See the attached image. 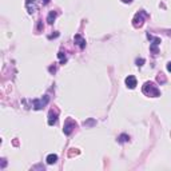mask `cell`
<instances>
[{
  "label": "cell",
  "instance_id": "obj_1",
  "mask_svg": "<svg viewBox=\"0 0 171 171\" xmlns=\"http://www.w3.org/2000/svg\"><path fill=\"white\" fill-rule=\"evenodd\" d=\"M142 91H143V94L146 96H151V98H158V96H161V91H159V88L156 87L152 82H146V83L143 84Z\"/></svg>",
  "mask_w": 171,
  "mask_h": 171
},
{
  "label": "cell",
  "instance_id": "obj_2",
  "mask_svg": "<svg viewBox=\"0 0 171 171\" xmlns=\"http://www.w3.org/2000/svg\"><path fill=\"white\" fill-rule=\"evenodd\" d=\"M147 16H149V15H147V12H146V11H143V10H141L139 12H136L135 16H134V19H132L134 27H136V28L142 27L143 23H144V19H146Z\"/></svg>",
  "mask_w": 171,
  "mask_h": 171
},
{
  "label": "cell",
  "instance_id": "obj_3",
  "mask_svg": "<svg viewBox=\"0 0 171 171\" xmlns=\"http://www.w3.org/2000/svg\"><path fill=\"white\" fill-rule=\"evenodd\" d=\"M48 102H50V96L48 95H44L40 99H33L32 100V108L33 110H36V111H39V110H42V108H44L45 106H47Z\"/></svg>",
  "mask_w": 171,
  "mask_h": 171
},
{
  "label": "cell",
  "instance_id": "obj_4",
  "mask_svg": "<svg viewBox=\"0 0 171 171\" xmlns=\"http://www.w3.org/2000/svg\"><path fill=\"white\" fill-rule=\"evenodd\" d=\"M76 128V123L75 120H72L71 118H68L67 120L64 122V126H63V132L65 134V135H70L71 132H72Z\"/></svg>",
  "mask_w": 171,
  "mask_h": 171
},
{
  "label": "cell",
  "instance_id": "obj_5",
  "mask_svg": "<svg viewBox=\"0 0 171 171\" xmlns=\"http://www.w3.org/2000/svg\"><path fill=\"white\" fill-rule=\"evenodd\" d=\"M25 8H27L28 13H33L38 11V3L36 0H25Z\"/></svg>",
  "mask_w": 171,
  "mask_h": 171
},
{
  "label": "cell",
  "instance_id": "obj_6",
  "mask_svg": "<svg viewBox=\"0 0 171 171\" xmlns=\"http://www.w3.org/2000/svg\"><path fill=\"white\" fill-rule=\"evenodd\" d=\"M58 116H59L58 111L51 110L50 112H48V124H50V126H55L56 122H58Z\"/></svg>",
  "mask_w": 171,
  "mask_h": 171
},
{
  "label": "cell",
  "instance_id": "obj_7",
  "mask_svg": "<svg viewBox=\"0 0 171 171\" xmlns=\"http://www.w3.org/2000/svg\"><path fill=\"white\" fill-rule=\"evenodd\" d=\"M147 38L152 40V43H151V51L154 52V55H156V54H158V50H156V47L161 44V39H159V38H152L150 33H147Z\"/></svg>",
  "mask_w": 171,
  "mask_h": 171
},
{
  "label": "cell",
  "instance_id": "obj_8",
  "mask_svg": "<svg viewBox=\"0 0 171 171\" xmlns=\"http://www.w3.org/2000/svg\"><path fill=\"white\" fill-rule=\"evenodd\" d=\"M124 82H126V86H127V87L131 88V90H132V88H135L136 84H138V82H136V78H135V76H132V75H128Z\"/></svg>",
  "mask_w": 171,
  "mask_h": 171
},
{
  "label": "cell",
  "instance_id": "obj_9",
  "mask_svg": "<svg viewBox=\"0 0 171 171\" xmlns=\"http://www.w3.org/2000/svg\"><path fill=\"white\" fill-rule=\"evenodd\" d=\"M74 42H75V44L78 45L79 48H82V50L86 47V40H84V38L82 35H75L74 36Z\"/></svg>",
  "mask_w": 171,
  "mask_h": 171
},
{
  "label": "cell",
  "instance_id": "obj_10",
  "mask_svg": "<svg viewBox=\"0 0 171 171\" xmlns=\"http://www.w3.org/2000/svg\"><path fill=\"white\" fill-rule=\"evenodd\" d=\"M56 16H58V12H56V11H51V12L48 13V16H47V23L48 24H52V23L55 22Z\"/></svg>",
  "mask_w": 171,
  "mask_h": 171
},
{
  "label": "cell",
  "instance_id": "obj_11",
  "mask_svg": "<svg viewBox=\"0 0 171 171\" xmlns=\"http://www.w3.org/2000/svg\"><path fill=\"white\" fill-rule=\"evenodd\" d=\"M45 161H47L48 164H55L56 162H58V155H55V154H50V155L45 158Z\"/></svg>",
  "mask_w": 171,
  "mask_h": 171
},
{
  "label": "cell",
  "instance_id": "obj_12",
  "mask_svg": "<svg viewBox=\"0 0 171 171\" xmlns=\"http://www.w3.org/2000/svg\"><path fill=\"white\" fill-rule=\"evenodd\" d=\"M130 141V136L127 135V134H122V135L118 136V142L119 143H126V142Z\"/></svg>",
  "mask_w": 171,
  "mask_h": 171
},
{
  "label": "cell",
  "instance_id": "obj_13",
  "mask_svg": "<svg viewBox=\"0 0 171 171\" xmlns=\"http://www.w3.org/2000/svg\"><path fill=\"white\" fill-rule=\"evenodd\" d=\"M95 124H96V120H94V119H88V120L83 122L84 127H92V126H95Z\"/></svg>",
  "mask_w": 171,
  "mask_h": 171
},
{
  "label": "cell",
  "instance_id": "obj_14",
  "mask_svg": "<svg viewBox=\"0 0 171 171\" xmlns=\"http://www.w3.org/2000/svg\"><path fill=\"white\" fill-rule=\"evenodd\" d=\"M58 58L60 59L62 63H65V62H67V56H65V54L63 52V51H60V52L58 54Z\"/></svg>",
  "mask_w": 171,
  "mask_h": 171
},
{
  "label": "cell",
  "instance_id": "obj_15",
  "mask_svg": "<svg viewBox=\"0 0 171 171\" xmlns=\"http://www.w3.org/2000/svg\"><path fill=\"white\" fill-rule=\"evenodd\" d=\"M143 63H144V59H136V65H138V67H142V65H143Z\"/></svg>",
  "mask_w": 171,
  "mask_h": 171
},
{
  "label": "cell",
  "instance_id": "obj_16",
  "mask_svg": "<svg viewBox=\"0 0 171 171\" xmlns=\"http://www.w3.org/2000/svg\"><path fill=\"white\" fill-rule=\"evenodd\" d=\"M167 71H169V72H171V62H169V63H167Z\"/></svg>",
  "mask_w": 171,
  "mask_h": 171
},
{
  "label": "cell",
  "instance_id": "obj_17",
  "mask_svg": "<svg viewBox=\"0 0 171 171\" xmlns=\"http://www.w3.org/2000/svg\"><path fill=\"white\" fill-rule=\"evenodd\" d=\"M5 167V159H1V169Z\"/></svg>",
  "mask_w": 171,
  "mask_h": 171
},
{
  "label": "cell",
  "instance_id": "obj_18",
  "mask_svg": "<svg viewBox=\"0 0 171 171\" xmlns=\"http://www.w3.org/2000/svg\"><path fill=\"white\" fill-rule=\"evenodd\" d=\"M50 1H51V0H42V3H43V4H44V5H45V4H48V3H50Z\"/></svg>",
  "mask_w": 171,
  "mask_h": 171
},
{
  "label": "cell",
  "instance_id": "obj_19",
  "mask_svg": "<svg viewBox=\"0 0 171 171\" xmlns=\"http://www.w3.org/2000/svg\"><path fill=\"white\" fill-rule=\"evenodd\" d=\"M122 1H123V3H126V4H127V3H131V1H132V0H122Z\"/></svg>",
  "mask_w": 171,
  "mask_h": 171
}]
</instances>
